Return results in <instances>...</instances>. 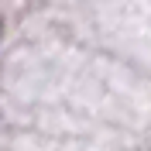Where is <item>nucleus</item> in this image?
I'll return each mask as SVG.
<instances>
[{"mask_svg": "<svg viewBox=\"0 0 151 151\" xmlns=\"http://www.w3.org/2000/svg\"><path fill=\"white\" fill-rule=\"evenodd\" d=\"M0 31H4V24H0Z\"/></svg>", "mask_w": 151, "mask_h": 151, "instance_id": "obj_1", "label": "nucleus"}]
</instances>
